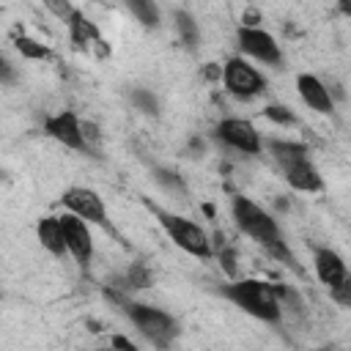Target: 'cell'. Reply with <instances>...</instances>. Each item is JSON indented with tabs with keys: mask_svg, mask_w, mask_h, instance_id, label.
<instances>
[{
	"mask_svg": "<svg viewBox=\"0 0 351 351\" xmlns=\"http://www.w3.org/2000/svg\"><path fill=\"white\" fill-rule=\"evenodd\" d=\"M44 129H47V134H49L52 140H58L60 145L74 148V151H88V145H85V140H82V123L77 121L74 112L63 110V112H58V115H49V118L44 121Z\"/></svg>",
	"mask_w": 351,
	"mask_h": 351,
	"instance_id": "11",
	"label": "cell"
},
{
	"mask_svg": "<svg viewBox=\"0 0 351 351\" xmlns=\"http://www.w3.org/2000/svg\"><path fill=\"white\" fill-rule=\"evenodd\" d=\"M225 296L241 307L244 313L261 318V321H280L282 318V307L274 296V288L263 280H236L225 288Z\"/></svg>",
	"mask_w": 351,
	"mask_h": 351,
	"instance_id": "3",
	"label": "cell"
},
{
	"mask_svg": "<svg viewBox=\"0 0 351 351\" xmlns=\"http://www.w3.org/2000/svg\"><path fill=\"white\" fill-rule=\"evenodd\" d=\"M129 11L143 22V25H156L159 22V8L154 5V3H145V0H132L129 3Z\"/></svg>",
	"mask_w": 351,
	"mask_h": 351,
	"instance_id": "16",
	"label": "cell"
},
{
	"mask_svg": "<svg viewBox=\"0 0 351 351\" xmlns=\"http://www.w3.org/2000/svg\"><path fill=\"white\" fill-rule=\"evenodd\" d=\"M176 27H178V33L189 49H195L200 44V30H197V22L192 19L189 11H176Z\"/></svg>",
	"mask_w": 351,
	"mask_h": 351,
	"instance_id": "15",
	"label": "cell"
},
{
	"mask_svg": "<svg viewBox=\"0 0 351 351\" xmlns=\"http://www.w3.org/2000/svg\"><path fill=\"white\" fill-rule=\"evenodd\" d=\"M222 82H225V90L239 99H252L266 88V77L241 58H230L222 66Z\"/></svg>",
	"mask_w": 351,
	"mask_h": 351,
	"instance_id": "6",
	"label": "cell"
},
{
	"mask_svg": "<svg viewBox=\"0 0 351 351\" xmlns=\"http://www.w3.org/2000/svg\"><path fill=\"white\" fill-rule=\"evenodd\" d=\"M340 304H351V280H346V282H340L337 288H332L329 291Z\"/></svg>",
	"mask_w": 351,
	"mask_h": 351,
	"instance_id": "22",
	"label": "cell"
},
{
	"mask_svg": "<svg viewBox=\"0 0 351 351\" xmlns=\"http://www.w3.org/2000/svg\"><path fill=\"white\" fill-rule=\"evenodd\" d=\"M271 156L277 159V165L285 170V178L293 189L299 192H318L324 186L318 167L310 162L307 148L302 143H291V140H271L269 143Z\"/></svg>",
	"mask_w": 351,
	"mask_h": 351,
	"instance_id": "2",
	"label": "cell"
},
{
	"mask_svg": "<svg viewBox=\"0 0 351 351\" xmlns=\"http://www.w3.org/2000/svg\"><path fill=\"white\" fill-rule=\"evenodd\" d=\"M110 348H112V351H137V346H134L129 337H123V335H115Z\"/></svg>",
	"mask_w": 351,
	"mask_h": 351,
	"instance_id": "23",
	"label": "cell"
},
{
	"mask_svg": "<svg viewBox=\"0 0 351 351\" xmlns=\"http://www.w3.org/2000/svg\"><path fill=\"white\" fill-rule=\"evenodd\" d=\"M38 241L44 250H49L52 255H63L66 252V241H63V228H60V217H44L38 219Z\"/></svg>",
	"mask_w": 351,
	"mask_h": 351,
	"instance_id": "14",
	"label": "cell"
},
{
	"mask_svg": "<svg viewBox=\"0 0 351 351\" xmlns=\"http://www.w3.org/2000/svg\"><path fill=\"white\" fill-rule=\"evenodd\" d=\"M239 47H241V52H247L250 58H255L266 66H280V60H282V52H280V44L274 41V36L255 25L239 27Z\"/></svg>",
	"mask_w": 351,
	"mask_h": 351,
	"instance_id": "7",
	"label": "cell"
},
{
	"mask_svg": "<svg viewBox=\"0 0 351 351\" xmlns=\"http://www.w3.org/2000/svg\"><path fill=\"white\" fill-rule=\"evenodd\" d=\"M217 137L225 145H230V148H236L241 154H258L261 151V134L244 118H225V121H219L217 123Z\"/></svg>",
	"mask_w": 351,
	"mask_h": 351,
	"instance_id": "8",
	"label": "cell"
},
{
	"mask_svg": "<svg viewBox=\"0 0 351 351\" xmlns=\"http://www.w3.org/2000/svg\"><path fill=\"white\" fill-rule=\"evenodd\" d=\"M159 214V222L162 228L167 230V236L189 255L195 258H208L211 255V244H208V236L200 225L184 219V217H176V214H167V211H156Z\"/></svg>",
	"mask_w": 351,
	"mask_h": 351,
	"instance_id": "5",
	"label": "cell"
},
{
	"mask_svg": "<svg viewBox=\"0 0 351 351\" xmlns=\"http://www.w3.org/2000/svg\"><path fill=\"white\" fill-rule=\"evenodd\" d=\"M296 90H299L302 101L310 110H315V112H332V93H329V88L315 74H299Z\"/></svg>",
	"mask_w": 351,
	"mask_h": 351,
	"instance_id": "13",
	"label": "cell"
},
{
	"mask_svg": "<svg viewBox=\"0 0 351 351\" xmlns=\"http://www.w3.org/2000/svg\"><path fill=\"white\" fill-rule=\"evenodd\" d=\"M315 274H318V280L332 291V288H337L340 282H346L348 280V269H346V261L335 252V250H329V247H324V250H315Z\"/></svg>",
	"mask_w": 351,
	"mask_h": 351,
	"instance_id": "12",
	"label": "cell"
},
{
	"mask_svg": "<svg viewBox=\"0 0 351 351\" xmlns=\"http://www.w3.org/2000/svg\"><path fill=\"white\" fill-rule=\"evenodd\" d=\"M132 101L143 110V112H148V115H156V110H159V101H156V96L151 93V90H143V88H137V90H132Z\"/></svg>",
	"mask_w": 351,
	"mask_h": 351,
	"instance_id": "19",
	"label": "cell"
},
{
	"mask_svg": "<svg viewBox=\"0 0 351 351\" xmlns=\"http://www.w3.org/2000/svg\"><path fill=\"white\" fill-rule=\"evenodd\" d=\"M126 313L134 321V326L140 329V335L148 337L156 348H167L178 335L176 321L165 310H156L148 304H126Z\"/></svg>",
	"mask_w": 351,
	"mask_h": 351,
	"instance_id": "4",
	"label": "cell"
},
{
	"mask_svg": "<svg viewBox=\"0 0 351 351\" xmlns=\"http://www.w3.org/2000/svg\"><path fill=\"white\" fill-rule=\"evenodd\" d=\"M16 49H19L25 58H33V60H44V58H49V49H47L44 44L27 38V36H19V38H16Z\"/></svg>",
	"mask_w": 351,
	"mask_h": 351,
	"instance_id": "17",
	"label": "cell"
},
{
	"mask_svg": "<svg viewBox=\"0 0 351 351\" xmlns=\"http://www.w3.org/2000/svg\"><path fill=\"white\" fill-rule=\"evenodd\" d=\"M156 181H159V184H162L167 192H178V195H186V186H184L181 176H178V173H173V170L156 167Z\"/></svg>",
	"mask_w": 351,
	"mask_h": 351,
	"instance_id": "18",
	"label": "cell"
},
{
	"mask_svg": "<svg viewBox=\"0 0 351 351\" xmlns=\"http://www.w3.org/2000/svg\"><path fill=\"white\" fill-rule=\"evenodd\" d=\"M148 285H151L148 269L140 266V263H134V266L129 269V274H126V285H123V288H148Z\"/></svg>",
	"mask_w": 351,
	"mask_h": 351,
	"instance_id": "20",
	"label": "cell"
},
{
	"mask_svg": "<svg viewBox=\"0 0 351 351\" xmlns=\"http://www.w3.org/2000/svg\"><path fill=\"white\" fill-rule=\"evenodd\" d=\"M233 219H236V225H239L250 239H255L261 247H266V250L274 252L277 258H282V261H288L291 266H296L293 255L288 252V247H285V241H282V236H280L277 222H274L258 203H252L250 197L236 195V197H233Z\"/></svg>",
	"mask_w": 351,
	"mask_h": 351,
	"instance_id": "1",
	"label": "cell"
},
{
	"mask_svg": "<svg viewBox=\"0 0 351 351\" xmlns=\"http://www.w3.org/2000/svg\"><path fill=\"white\" fill-rule=\"evenodd\" d=\"M219 261H222V266H225L228 274H236V255H233V250H225L219 255Z\"/></svg>",
	"mask_w": 351,
	"mask_h": 351,
	"instance_id": "24",
	"label": "cell"
},
{
	"mask_svg": "<svg viewBox=\"0 0 351 351\" xmlns=\"http://www.w3.org/2000/svg\"><path fill=\"white\" fill-rule=\"evenodd\" d=\"M60 228H63L66 252H71L80 266H88L90 258H93V239H90L88 225H85L80 217L66 214V217H60Z\"/></svg>",
	"mask_w": 351,
	"mask_h": 351,
	"instance_id": "10",
	"label": "cell"
},
{
	"mask_svg": "<svg viewBox=\"0 0 351 351\" xmlns=\"http://www.w3.org/2000/svg\"><path fill=\"white\" fill-rule=\"evenodd\" d=\"M96 351H112V348H96Z\"/></svg>",
	"mask_w": 351,
	"mask_h": 351,
	"instance_id": "26",
	"label": "cell"
},
{
	"mask_svg": "<svg viewBox=\"0 0 351 351\" xmlns=\"http://www.w3.org/2000/svg\"><path fill=\"white\" fill-rule=\"evenodd\" d=\"M263 112H266V118H271V121H274V123H280V126H291V123L296 121V118H293V112H291L288 107H280V104H269Z\"/></svg>",
	"mask_w": 351,
	"mask_h": 351,
	"instance_id": "21",
	"label": "cell"
},
{
	"mask_svg": "<svg viewBox=\"0 0 351 351\" xmlns=\"http://www.w3.org/2000/svg\"><path fill=\"white\" fill-rule=\"evenodd\" d=\"M63 206L74 217H80L82 222L85 219L88 222H96V225H104L107 222V211H104L101 197L93 189H88V186H71V189H66L63 192Z\"/></svg>",
	"mask_w": 351,
	"mask_h": 351,
	"instance_id": "9",
	"label": "cell"
},
{
	"mask_svg": "<svg viewBox=\"0 0 351 351\" xmlns=\"http://www.w3.org/2000/svg\"><path fill=\"white\" fill-rule=\"evenodd\" d=\"M11 77V69H8V60L0 55V80H8Z\"/></svg>",
	"mask_w": 351,
	"mask_h": 351,
	"instance_id": "25",
	"label": "cell"
}]
</instances>
